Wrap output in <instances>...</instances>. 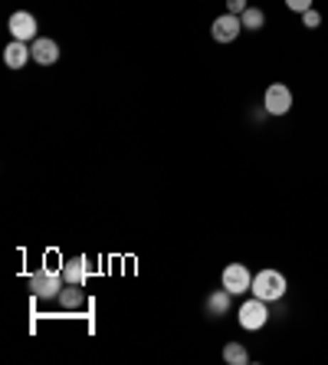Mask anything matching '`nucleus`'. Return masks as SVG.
Here are the masks:
<instances>
[{
  "instance_id": "1",
  "label": "nucleus",
  "mask_w": 328,
  "mask_h": 365,
  "mask_svg": "<svg viewBox=\"0 0 328 365\" xmlns=\"http://www.w3.org/2000/svg\"><path fill=\"white\" fill-rule=\"evenodd\" d=\"M253 297L266 299V303H276V299L286 297V277L279 270H260L253 277Z\"/></svg>"
},
{
  "instance_id": "2",
  "label": "nucleus",
  "mask_w": 328,
  "mask_h": 365,
  "mask_svg": "<svg viewBox=\"0 0 328 365\" xmlns=\"http://www.w3.org/2000/svg\"><path fill=\"white\" fill-rule=\"evenodd\" d=\"M266 323H270V303H266V299L253 297V299H246V303L240 306V326H243V329L256 332V329H263Z\"/></svg>"
},
{
  "instance_id": "3",
  "label": "nucleus",
  "mask_w": 328,
  "mask_h": 365,
  "mask_svg": "<svg viewBox=\"0 0 328 365\" xmlns=\"http://www.w3.org/2000/svg\"><path fill=\"white\" fill-rule=\"evenodd\" d=\"M63 270H40V273H33L30 277V289H33L40 299H53V297H59V289H63Z\"/></svg>"
},
{
  "instance_id": "4",
  "label": "nucleus",
  "mask_w": 328,
  "mask_h": 365,
  "mask_svg": "<svg viewBox=\"0 0 328 365\" xmlns=\"http://www.w3.org/2000/svg\"><path fill=\"white\" fill-rule=\"evenodd\" d=\"M263 106H266V112H270V115H286V112L292 109V93H289V86L273 83L270 89H266Z\"/></svg>"
},
{
  "instance_id": "5",
  "label": "nucleus",
  "mask_w": 328,
  "mask_h": 365,
  "mask_svg": "<svg viewBox=\"0 0 328 365\" xmlns=\"http://www.w3.org/2000/svg\"><path fill=\"white\" fill-rule=\"evenodd\" d=\"M240 30H243V20L236 17V14H223V17H217L211 26V34L217 43H233L236 36H240Z\"/></svg>"
},
{
  "instance_id": "6",
  "label": "nucleus",
  "mask_w": 328,
  "mask_h": 365,
  "mask_svg": "<svg viewBox=\"0 0 328 365\" xmlns=\"http://www.w3.org/2000/svg\"><path fill=\"white\" fill-rule=\"evenodd\" d=\"M10 34H14V40L33 43L36 40V17L30 10H17V14L10 17Z\"/></svg>"
},
{
  "instance_id": "7",
  "label": "nucleus",
  "mask_w": 328,
  "mask_h": 365,
  "mask_svg": "<svg viewBox=\"0 0 328 365\" xmlns=\"http://www.w3.org/2000/svg\"><path fill=\"white\" fill-rule=\"evenodd\" d=\"M253 287V273L246 270L243 264H230L227 270H223V289H230V293H246V289Z\"/></svg>"
},
{
  "instance_id": "8",
  "label": "nucleus",
  "mask_w": 328,
  "mask_h": 365,
  "mask_svg": "<svg viewBox=\"0 0 328 365\" xmlns=\"http://www.w3.org/2000/svg\"><path fill=\"white\" fill-rule=\"evenodd\" d=\"M30 53H33V60L40 63V66H53V63L59 60V43L46 40V36H36V40L30 43Z\"/></svg>"
},
{
  "instance_id": "9",
  "label": "nucleus",
  "mask_w": 328,
  "mask_h": 365,
  "mask_svg": "<svg viewBox=\"0 0 328 365\" xmlns=\"http://www.w3.org/2000/svg\"><path fill=\"white\" fill-rule=\"evenodd\" d=\"M26 60H33V53H30V43H23V40H14L7 50H4V63H7L10 69H23Z\"/></svg>"
},
{
  "instance_id": "10",
  "label": "nucleus",
  "mask_w": 328,
  "mask_h": 365,
  "mask_svg": "<svg viewBox=\"0 0 328 365\" xmlns=\"http://www.w3.org/2000/svg\"><path fill=\"white\" fill-rule=\"evenodd\" d=\"M85 277H89V260H85V257H73V260L63 264V280L66 283H79V287H83Z\"/></svg>"
},
{
  "instance_id": "11",
  "label": "nucleus",
  "mask_w": 328,
  "mask_h": 365,
  "mask_svg": "<svg viewBox=\"0 0 328 365\" xmlns=\"http://www.w3.org/2000/svg\"><path fill=\"white\" fill-rule=\"evenodd\" d=\"M59 303L66 306V309H83L85 297H83V289H79V283H66V287L59 289Z\"/></svg>"
},
{
  "instance_id": "12",
  "label": "nucleus",
  "mask_w": 328,
  "mask_h": 365,
  "mask_svg": "<svg viewBox=\"0 0 328 365\" xmlns=\"http://www.w3.org/2000/svg\"><path fill=\"white\" fill-rule=\"evenodd\" d=\"M230 297H233L230 289H217L213 297H207V313H211V316H223L230 309Z\"/></svg>"
},
{
  "instance_id": "13",
  "label": "nucleus",
  "mask_w": 328,
  "mask_h": 365,
  "mask_svg": "<svg viewBox=\"0 0 328 365\" xmlns=\"http://www.w3.org/2000/svg\"><path fill=\"white\" fill-rule=\"evenodd\" d=\"M240 20H243V30H263V24H266V14H263L260 7H246L243 14H240Z\"/></svg>"
},
{
  "instance_id": "14",
  "label": "nucleus",
  "mask_w": 328,
  "mask_h": 365,
  "mask_svg": "<svg viewBox=\"0 0 328 365\" xmlns=\"http://www.w3.org/2000/svg\"><path fill=\"white\" fill-rule=\"evenodd\" d=\"M223 359H227L230 365H246L250 362V352H246L240 342H227V346H223Z\"/></svg>"
},
{
  "instance_id": "15",
  "label": "nucleus",
  "mask_w": 328,
  "mask_h": 365,
  "mask_svg": "<svg viewBox=\"0 0 328 365\" xmlns=\"http://www.w3.org/2000/svg\"><path fill=\"white\" fill-rule=\"evenodd\" d=\"M302 26H309V30L322 26V14H319V10H305V14H302Z\"/></svg>"
},
{
  "instance_id": "16",
  "label": "nucleus",
  "mask_w": 328,
  "mask_h": 365,
  "mask_svg": "<svg viewBox=\"0 0 328 365\" xmlns=\"http://www.w3.org/2000/svg\"><path fill=\"white\" fill-rule=\"evenodd\" d=\"M286 7L295 14H305V10H312V0H286Z\"/></svg>"
},
{
  "instance_id": "17",
  "label": "nucleus",
  "mask_w": 328,
  "mask_h": 365,
  "mask_svg": "<svg viewBox=\"0 0 328 365\" xmlns=\"http://www.w3.org/2000/svg\"><path fill=\"white\" fill-rule=\"evenodd\" d=\"M246 7H250L246 0H227V14H236V17H240V14H243Z\"/></svg>"
}]
</instances>
